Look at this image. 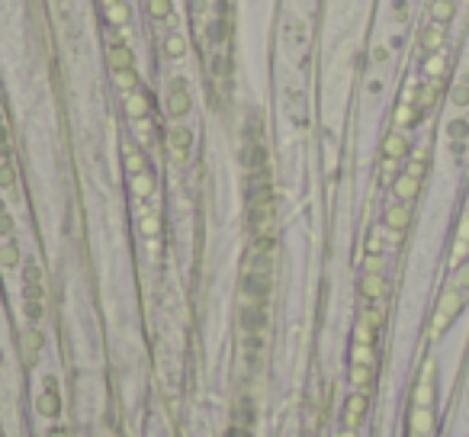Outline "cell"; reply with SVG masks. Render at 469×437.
I'll return each instance as SVG.
<instances>
[{
    "label": "cell",
    "mask_w": 469,
    "mask_h": 437,
    "mask_svg": "<svg viewBox=\"0 0 469 437\" xmlns=\"http://www.w3.org/2000/svg\"><path fill=\"white\" fill-rule=\"evenodd\" d=\"M415 408L408 418L411 437H434V363L424 366L421 379L415 386Z\"/></svg>",
    "instance_id": "1"
},
{
    "label": "cell",
    "mask_w": 469,
    "mask_h": 437,
    "mask_svg": "<svg viewBox=\"0 0 469 437\" xmlns=\"http://www.w3.org/2000/svg\"><path fill=\"white\" fill-rule=\"evenodd\" d=\"M193 106L190 100V90H186L183 81H171V87H167V113L171 116H186Z\"/></svg>",
    "instance_id": "2"
},
{
    "label": "cell",
    "mask_w": 469,
    "mask_h": 437,
    "mask_svg": "<svg viewBox=\"0 0 469 437\" xmlns=\"http://www.w3.org/2000/svg\"><path fill=\"white\" fill-rule=\"evenodd\" d=\"M36 411H39V415H45V418H55L58 411H61V405H58V383L51 376L45 379L42 396L36 398Z\"/></svg>",
    "instance_id": "3"
},
{
    "label": "cell",
    "mask_w": 469,
    "mask_h": 437,
    "mask_svg": "<svg viewBox=\"0 0 469 437\" xmlns=\"http://www.w3.org/2000/svg\"><path fill=\"white\" fill-rule=\"evenodd\" d=\"M363 415H366V392H353V396L347 398V408H344V424L353 431L360 421H363Z\"/></svg>",
    "instance_id": "4"
},
{
    "label": "cell",
    "mask_w": 469,
    "mask_h": 437,
    "mask_svg": "<svg viewBox=\"0 0 469 437\" xmlns=\"http://www.w3.org/2000/svg\"><path fill=\"white\" fill-rule=\"evenodd\" d=\"M42 344H45L42 331H36V328L23 331V338H19V347H23L26 363H36V360H39V351H42Z\"/></svg>",
    "instance_id": "5"
},
{
    "label": "cell",
    "mask_w": 469,
    "mask_h": 437,
    "mask_svg": "<svg viewBox=\"0 0 469 437\" xmlns=\"http://www.w3.org/2000/svg\"><path fill=\"white\" fill-rule=\"evenodd\" d=\"M190 145H193V132L183 126L171 129V151L177 161H186V154H190Z\"/></svg>",
    "instance_id": "6"
},
{
    "label": "cell",
    "mask_w": 469,
    "mask_h": 437,
    "mask_svg": "<svg viewBox=\"0 0 469 437\" xmlns=\"http://www.w3.org/2000/svg\"><path fill=\"white\" fill-rule=\"evenodd\" d=\"M405 151H408V139H405L402 132H392L389 139L383 141V154H385V161H398Z\"/></svg>",
    "instance_id": "7"
},
{
    "label": "cell",
    "mask_w": 469,
    "mask_h": 437,
    "mask_svg": "<svg viewBox=\"0 0 469 437\" xmlns=\"http://www.w3.org/2000/svg\"><path fill=\"white\" fill-rule=\"evenodd\" d=\"M126 113L132 116V119H145L148 116V96L138 94V90H132V94L126 96Z\"/></svg>",
    "instance_id": "8"
},
{
    "label": "cell",
    "mask_w": 469,
    "mask_h": 437,
    "mask_svg": "<svg viewBox=\"0 0 469 437\" xmlns=\"http://www.w3.org/2000/svg\"><path fill=\"white\" fill-rule=\"evenodd\" d=\"M383 289H385L383 273H366L363 283H360V293H363L366 299H379V296H383Z\"/></svg>",
    "instance_id": "9"
},
{
    "label": "cell",
    "mask_w": 469,
    "mask_h": 437,
    "mask_svg": "<svg viewBox=\"0 0 469 437\" xmlns=\"http://www.w3.org/2000/svg\"><path fill=\"white\" fill-rule=\"evenodd\" d=\"M122 158H126V171L128 174H141V171H145V154H141L132 141L122 148Z\"/></svg>",
    "instance_id": "10"
},
{
    "label": "cell",
    "mask_w": 469,
    "mask_h": 437,
    "mask_svg": "<svg viewBox=\"0 0 469 437\" xmlns=\"http://www.w3.org/2000/svg\"><path fill=\"white\" fill-rule=\"evenodd\" d=\"M109 64H113V71L132 68V51H128V45H113V49H109Z\"/></svg>",
    "instance_id": "11"
},
{
    "label": "cell",
    "mask_w": 469,
    "mask_h": 437,
    "mask_svg": "<svg viewBox=\"0 0 469 437\" xmlns=\"http://www.w3.org/2000/svg\"><path fill=\"white\" fill-rule=\"evenodd\" d=\"M385 225H389L392 231H402L405 225H408V206H392V209L385 212Z\"/></svg>",
    "instance_id": "12"
},
{
    "label": "cell",
    "mask_w": 469,
    "mask_h": 437,
    "mask_svg": "<svg viewBox=\"0 0 469 437\" xmlns=\"http://www.w3.org/2000/svg\"><path fill=\"white\" fill-rule=\"evenodd\" d=\"M370 379H373V366H357V363L351 366V383H353V389L366 392V386H370Z\"/></svg>",
    "instance_id": "13"
},
{
    "label": "cell",
    "mask_w": 469,
    "mask_h": 437,
    "mask_svg": "<svg viewBox=\"0 0 469 437\" xmlns=\"http://www.w3.org/2000/svg\"><path fill=\"white\" fill-rule=\"evenodd\" d=\"M132 190H135V196H151V193H154V177H151V174H148V171L135 174Z\"/></svg>",
    "instance_id": "14"
},
{
    "label": "cell",
    "mask_w": 469,
    "mask_h": 437,
    "mask_svg": "<svg viewBox=\"0 0 469 437\" xmlns=\"http://www.w3.org/2000/svg\"><path fill=\"white\" fill-rule=\"evenodd\" d=\"M106 16H109V23H126L128 19V6L126 4H119V0H106Z\"/></svg>",
    "instance_id": "15"
},
{
    "label": "cell",
    "mask_w": 469,
    "mask_h": 437,
    "mask_svg": "<svg viewBox=\"0 0 469 437\" xmlns=\"http://www.w3.org/2000/svg\"><path fill=\"white\" fill-rule=\"evenodd\" d=\"M16 263H19V248L13 241H6L0 248V267H16Z\"/></svg>",
    "instance_id": "16"
},
{
    "label": "cell",
    "mask_w": 469,
    "mask_h": 437,
    "mask_svg": "<svg viewBox=\"0 0 469 437\" xmlns=\"http://www.w3.org/2000/svg\"><path fill=\"white\" fill-rule=\"evenodd\" d=\"M353 363L373 366V344H353Z\"/></svg>",
    "instance_id": "17"
},
{
    "label": "cell",
    "mask_w": 469,
    "mask_h": 437,
    "mask_svg": "<svg viewBox=\"0 0 469 437\" xmlns=\"http://www.w3.org/2000/svg\"><path fill=\"white\" fill-rule=\"evenodd\" d=\"M164 49H167V55L171 58H180L186 51V42H183V36H177V32H171L167 36V42H164Z\"/></svg>",
    "instance_id": "18"
},
{
    "label": "cell",
    "mask_w": 469,
    "mask_h": 437,
    "mask_svg": "<svg viewBox=\"0 0 469 437\" xmlns=\"http://www.w3.org/2000/svg\"><path fill=\"white\" fill-rule=\"evenodd\" d=\"M116 84H119L126 94H132L135 90V84H138V77H135V71L128 68V71H116Z\"/></svg>",
    "instance_id": "19"
},
{
    "label": "cell",
    "mask_w": 469,
    "mask_h": 437,
    "mask_svg": "<svg viewBox=\"0 0 469 437\" xmlns=\"http://www.w3.org/2000/svg\"><path fill=\"white\" fill-rule=\"evenodd\" d=\"M148 13H151L154 19H164L167 13H171V4H167V0H148Z\"/></svg>",
    "instance_id": "20"
},
{
    "label": "cell",
    "mask_w": 469,
    "mask_h": 437,
    "mask_svg": "<svg viewBox=\"0 0 469 437\" xmlns=\"http://www.w3.org/2000/svg\"><path fill=\"white\" fill-rule=\"evenodd\" d=\"M141 231H145L148 238H158V235H161V222H158V216H145V218H141Z\"/></svg>",
    "instance_id": "21"
},
{
    "label": "cell",
    "mask_w": 469,
    "mask_h": 437,
    "mask_svg": "<svg viewBox=\"0 0 469 437\" xmlns=\"http://www.w3.org/2000/svg\"><path fill=\"white\" fill-rule=\"evenodd\" d=\"M13 231V218H10V212H6V206L0 203V238H6Z\"/></svg>",
    "instance_id": "22"
},
{
    "label": "cell",
    "mask_w": 469,
    "mask_h": 437,
    "mask_svg": "<svg viewBox=\"0 0 469 437\" xmlns=\"http://www.w3.org/2000/svg\"><path fill=\"white\" fill-rule=\"evenodd\" d=\"M13 180H16V174H13V167L6 164H0V186H13Z\"/></svg>",
    "instance_id": "23"
},
{
    "label": "cell",
    "mask_w": 469,
    "mask_h": 437,
    "mask_svg": "<svg viewBox=\"0 0 469 437\" xmlns=\"http://www.w3.org/2000/svg\"><path fill=\"white\" fill-rule=\"evenodd\" d=\"M135 129H138V135H141V139H151V135H154V126H151V122H148V119H135Z\"/></svg>",
    "instance_id": "24"
},
{
    "label": "cell",
    "mask_w": 469,
    "mask_h": 437,
    "mask_svg": "<svg viewBox=\"0 0 469 437\" xmlns=\"http://www.w3.org/2000/svg\"><path fill=\"white\" fill-rule=\"evenodd\" d=\"M39 280H42L39 267H36V263H29V267H26V286H39Z\"/></svg>",
    "instance_id": "25"
},
{
    "label": "cell",
    "mask_w": 469,
    "mask_h": 437,
    "mask_svg": "<svg viewBox=\"0 0 469 437\" xmlns=\"http://www.w3.org/2000/svg\"><path fill=\"white\" fill-rule=\"evenodd\" d=\"M26 315H29L32 321H36L39 315H42V306H39V299H26Z\"/></svg>",
    "instance_id": "26"
},
{
    "label": "cell",
    "mask_w": 469,
    "mask_h": 437,
    "mask_svg": "<svg viewBox=\"0 0 469 437\" xmlns=\"http://www.w3.org/2000/svg\"><path fill=\"white\" fill-rule=\"evenodd\" d=\"M10 148H6V129H4V122H0V154H6Z\"/></svg>",
    "instance_id": "27"
},
{
    "label": "cell",
    "mask_w": 469,
    "mask_h": 437,
    "mask_svg": "<svg viewBox=\"0 0 469 437\" xmlns=\"http://www.w3.org/2000/svg\"><path fill=\"white\" fill-rule=\"evenodd\" d=\"M49 437H71V434H68V428H51Z\"/></svg>",
    "instance_id": "28"
},
{
    "label": "cell",
    "mask_w": 469,
    "mask_h": 437,
    "mask_svg": "<svg viewBox=\"0 0 469 437\" xmlns=\"http://www.w3.org/2000/svg\"><path fill=\"white\" fill-rule=\"evenodd\" d=\"M341 437H357V431H351V428H347V431H341Z\"/></svg>",
    "instance_id": "29"
}]
</instances>
